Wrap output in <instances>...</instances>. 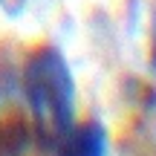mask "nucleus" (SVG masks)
Returning a JSON list of instances; mask_svg holds the SVG:
<instances>
[{
    "label": "nucleus",
    "mask_w": 156,
    "mask_h": 156,
    "mask_svg": "<svg viewBox=\"0 0 156 156\" xmlns=\"http://www.w3.org/2000/svg\"><path fill=\"white\" fill-rule=\"evenodd\" d=\"M17 90L38 145L52 151L78 119V87L64 52L49 44L32 49L20 64Z\"/></svg>",
    "instance_id": "obj_1"
},
{
    "label": "nucleus",
    "mask_w": 156,
    "mask_h": 156,
    "mask_svg": "<svg viewBox=\"0 0 156 156\" xmlns=\"http://www.w3.org/2000/svg\"><path fill=\"white\" fill-rule=\"evenodd\" d=\"M55 156H110V130L101 119H81L55 142Z\"/></svg>",
    "instance_id": "obj_2"
},
{
    "label": "nucleus",
    "mask_w": 156,
    "mask_h": 156,
    "mask_svg": "<svg viewBox=\"0 0 156 156\" xmlns=\"http://www.w3.org/2000/svg\"><path fill=\"white\" fill-rule=\"evenodd\" d=\"M151 73L156 78V9H153V29H151Z\"/></svg>",
    "instance_id": "obj_3"
},
{
    "label": "nucleus",
    "mask_w": 156,
    "mask_h": 156,
    "mask_svg": "<svg viewBox=\"0 0 156 156\" xmlns=\"http://www.w3.org/2000/svg\"><path fill=\"white\" fill-rule=\"evenodd\" d=\"M0 3H3V9H6V12H20L26 0H0Z\"/></svg>",
    "instance_id": "obj_4"
}]
</instances>
